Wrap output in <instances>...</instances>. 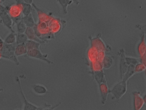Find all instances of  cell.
I'll list each match as a JSON object with an SVG mask.
<instances>
[{
    "instance_id": "obj_1",
    "label": "cell",
    "mask_w": 146,
    "mask_h": 110,
    "mask_svg": "<svg viewBox=\"0 0 146 110\" xmlns=\"http://www.w3.org/2000/svg\"><path fill=\"white\" fill-rule=\"evenodd\" d=\"M17 44H5L2 52H1L3 58L12 61L17 65H19L20 63L15 54V48Z\"/></svg>"
},
{
    "instance_id": "obj_2",
    "label": "cell",
    "mask_w": 146,
    "mask_h": 110,
    "mask_svg": "<svg viewBox=\"0 0 146 110\" xmlns=\"http://www.w3.org/2000/svg\"><path fill=\"white\" fill-rule=\"evenodd\" d=\"M17 4L10 7H7L6 9L8 13L11 17L13 21V27L17 22L21 20L22 16V5Z\"/></svg>"
},
{
    "instance_id": "obj_3",
    "label": "cell",
    "mask_w": 146,
    "mask_h": 110,
    "mask_svg": "<svg viewBox=\"0 0 146 110\" xmlns=\"http://www.w3.org/2000/svg\"><path fill=\"white\" fill-rule=\"evenodd\" d=\"M16 80L19 84L20 92L22 97L23 99L24 103V109L25 110H44L45 108V107H44V106L42 107H38L36 105L30 103L27 100L23 91L21 85V82L19 78L17 77Z\"/></svg>"
},
{
    "instance_id": "obj_4",
    "label": "cell",
    "mask_w": 146,
    "mask_h": 110,
    "mask_svg": "<svg viewBox=\"0 0 146 110\" xmlns=\"http://www.w3.org/2000/svg\"><path fill=\"white\" fill-rule=\"evenodd\" d=\"M26 55L29 57L38 59L45 61L49 64H53L52 62L48 59V54H43L41 52L40 49L28 50Z\"/></svg>"
},
{
    "instance_id": "obj_5",
    "label": "cell",
    "mask_w": 146,
    "mask_h": 110,
    "mask_svg": "<svg viewBox=\"0 0 146 110\" xmlns=\"http://www.w3.org/2000/svg\"><path fill=\"white\" fill-rule=\"evenodd\" d=\"M3 25L10 30L11 32L15 33L13 29V21L9 15L7 13L0 17Z\"/></svg>"
},
{
    "instance_id": "obj_6",
    "label": "cell",
    "mask_w": 146,
    "mask_h": 110,
    "mask_svg": "<svg viewBox=\"0 0 146 110\" xmlns=\"http://www.w3.org/2000/svg\"><path fill=\"white\" fill-rule=\"evenodd\" d=\"M49 25L51 32L54 34L59 32L62 28L61 21L59 19L53 17L50 21Z\"/></svg>"
},
{
    "instance_id": "obj_7",
    "label": "cell",
    "mask_w": 146,
    "mask_h": 110,
    "mask_svg": "<svg viewBox=\"0 0 146 110\" xmlns=\"http://www.w3.org/2000/svg\"><path fill=\"white\" fill-rule=\"evenodd\" d=\"M29 40L34 41L41 44H44L45 42L41 40L36 36L32 28L27 27L25 33Z\"/></svg>"
},
{
    "instance_id": "obj_8",
    "label": "cell",
    "mask_w": 146,
    "mask_h": 110,
    "mask_svg": "<svg viewBox=\"0 0 146 110\" xmlns=\"http://www.w3.org/2000/svg\"><path fill=\"white\" fill-rule=\"evenodd\" d=\"M21 20L27 27L33 28L36 24L34 19L32 13L28 15L23 16Z\"/></svg>"
},
{
    "instance_id": "obj_9",
    "label": "cell",
    "mask_w": 146,
    "mask_h": 110,
    "mask_svg": "<svg viewBox=\"0 0 146 110\" xmlns=\"http://www.w3.org/2000/svg\"><path fill=\"white\" fill-rule=\"evenodd\" d=\"M28 50L25 44L17 45L15 50V54L18 57L26 55Z\"/></svg>"
},
{
    "instance_id": "obj_10",
    "label": "cell",
    "mask_w": 146,
    "mask_h": 110,
    "mask_svg": "<svg viewBox=\"0 0 146 110\" xmlns=\"http://www.w3.org/2000/svg\"><path fill=\"white\" fill-rule=\"evenodd\" d=\"M41 44L36 41L28 40L25 44L28 50L35 49H40Z\"/></svg>"
},
{
    "instance_id": "obj_11",
    "label": "cell",
    "mask_w": 146,
    "mask_h": 110,
    "mask_svg": "<svg viewBox=\"0 0 146 110\" xmlns=\"http://www.w3.org/2000/svg\"><path fill=\"white\" fill-rule=\"evenodd\" d=\"M32 88L35 92L39 95L44 94L48 93L46 87L42 85H35Z\"/></svg>"
},
{
    "instance_id": "obj_12",
    "label": "cell",
    "mask_w": 146,
    "mask_h": 110,
    "mask_svg": "<svg viewBox=\"0 0 146 110\" xmlns=\"http://www.w3.org/2000/svg\"><path fill=\"white\" fill-rule=\"evenodd\" d=\"M16 33L11 32L5 38L4 41L5 44H11L16 43Z\"/></svg>"
},
{
    "instance_id": "obj_13",
    "label": "cell",
    "mask_w": 146,
    "mask_h": 110,
    "mask_svg": "<svg viewBox=\"0 0 146 110\" xmlns=\"http://www.w3.org/2000/svg\"><path fill=\"white\" fill-rule=\"evenodd\" d=\"M28 40L25 33L16 34V44L17 45L25 44Z\"/></svg>"
},
{
    "instance_id": "obj_14",
    "label": "cell",
    "mask_w": 146,
    "mask_h": 110,
    "mask_svg": "<svg viewBox=\"0 0 146 110\" xmlns=\"http://www.w3.org/2000/svg\"><path fill=\"white\" fill-rule=\"evenodd\" d=\"M15 25H16V29L17 32L16 34L25 33L27 27L22 21L21 19L17 22Z\"/></svg>"
},
{
    "instance_id": "obj_15",
    "label": "cell",
    "mask_w": 146,
    "mask_h": 110,
    "mask_svg": "<svg viewBox=\"0 0 146 110\" xmlns=\"http://www.w3.org/2000/svg\"><path fill=\"white\" fill-rule=\"evenodd\" d=\"M22 5V13L23 16L28 15L31 13L32 7L31 5L27 4L23 2Z\"/></svg>"
},
{
    "instance_id": "obj_16",
    "label": "cell",
    "mask_w": 146,
    "mask_h": 110,
    "mask_svg": "<svg viewBox=\"0 0 146 110\" xmlns=\"http://www.w3.org/2000/svg\"><path fill=\"white\" fill-rule=\"evenodd\" d=\"M58 1L62 8L64 13L66 14L68 6L71 3L72 1L70 0H58Z\"/></svg>"
},
{
    "instance_id": "obj_17",
    "label": "cell",
    "mask_w": 146,
    "mask_h": 110,
    "mask_svg": "<svg viewBox=\"0 0 146 110\" xmlns=\"http://www.w3.org/2000/svg\"><path fill=\"white\" fill-rule=\"evenodd\" d=\"M7 13L6 7L0 4V17Z\"/></svg>"
},
{
    "instance_id": "obj_18",
    "label": "cell",
    "mask_w": 146,
    "mask_h": 110,
    "mask_svg": "<svg viewBox=\"0 0 146 110\" xmlns=\"http://www.w3.org/2000/svg\"><path fill=\"white\" fill-rule=\"evenodd\" d=\"M5 43L4 41L0 42V52H1L3 49Z\"/></svg>"
},
{
    "instance_id": "obj_19",
    "label": "cell",
    "mask_w": 146,
    "mask_h": 110,
    "mask_svg": "<svg viewBox=\"0 0 146 110\" xmlns=\"http://www.w3.org/2000/svg\"><path fill=\"white\" fill-rule=\"evenodd\" d=\"M24 3L27 4L31 5L33 3V0H22Z\"/></svg>"
},
{
    "instance_id": "obj_20",
    "label": "cell",
    "mask_w": 146,
    "mask_h": 110,
    "mask_svg": "<svg viewBox=\"0 0 146 110\" xmlns=\"http://www.w3.org/2000/svg\"><path fill=\"white\" fill-rule=\"evenodd\" d=\"M72 1L76 4H78L79 3V0H72Z\"/></svg>"
},
{
    "instance_id": "obj_21",
    "label": "cell",
    "mask_w": 146,
    "mask_h": 110,
    "mask_svg": "<svg viewBox=\"0 0 146 110\" xmlns=\"http://www.w3.org/2000/svg\"><path fill=\"white\" fill-rule=\"evenodd\" d=\"M3 58V56L1 52H0V60Z\"/></svg>"
},
{
    "instance_id": "obj_22",
    "label": "cell",
    "mask_w": 146,
    "mask_h": 110,
    "mask_svg": "<svg viewBox=\"0 0 146 110\" xmlns=\"http://www.w3.org/2000/svg\"><path fill=\"white\" fill-rule=\"evenodd\" d=\"M3 89L2 88H0V93L3 91Z\"/></svg>"
},
{
    "instance_id": "obj_23",
    "label": "cell",
    "mask_w": 146,
    "mask_h": 110,
    "mask_svg": "<svg viewBox=\"0 0 146 110\" xmlns=\"http://www.w3.org/2000/svg\"><path fill=\"white\" fill-rule=\"evenodd\" d=\"M3 41V39L1 38V37H0V42L1 41Z\"/></svg>"
}]
</instances>
